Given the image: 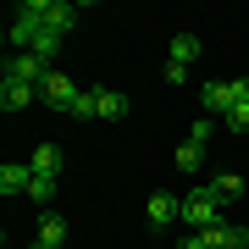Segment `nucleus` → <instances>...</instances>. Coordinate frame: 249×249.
Masks as SVG:
<instances>
[{
  "label": "nucleus",
  "mask_w": 249,
  "mask_h": 249,
  "mask_svg": "<svg viewBox=\"0 0 249 249\" xmlns=\"http://www.w3.org/2000/svg\"><path fill=\"white\" fill-rule=\"evenodd\" d=\"M216 222H227V216H222V199H216L211 183H205V188H194V194L183 199V232H205Z\"/></svg>",
  "instance_id": "nucleus-1"
},
{
  "label": "nucleus",
  "mask_w": 249,
  "mask_h": 249,
  "mask_svg": "<svg viewBox=\"0 0 249 249\" xmlns=\"http://www.w3.org/2000/svg\"><path fill=\"white\" fill-rule=\"evenodd\" d=\"M127 106H133V100H127L122 89H83V100H78V111H72V116H100V122H122V116H127Z\"/></svg>",
  "instance_id": "nucleus-2"
},
{
  "label": "nucleus",
  "mask_w": 249,
  "mask_h": 249,
  "mask_svg": "<svg viewBox=\"0 0 249 249\" xmlns=\"http://www.w3.org/2000/svg\"><path fill=\"white\" fill-rule=\"evenodd\" d=\"M39 100H45V106H55V111H78V100H83V89H78V83H72L67 78V72H50V78L45 83H39Z\"/></svg>",
  "instance_id": "nucleus-3"
},
{
  "label": "nucleus",
  "mask_w": 249,
  "mask_h": 249,
  "mask_svg": "<svg viewBox=\"0 0 249 249\" xmlns=\"http://www.w3.org/2000/svg\"><path fill=\"white\" fill-rule=\"evenodd\" d=\"M144 216H150V227H155V232H166L172 222H183V199H178V194H150Z\"/></svg>",
  "instance_id": "nucleus-4"
},
{
  "label": "nucleus",
  "mask_w": 249,
  "mask_h": 249,
  "mask_svg": "<svg viewBox=\"0 0 249 249\" xmlns=\"http://www.w3.org/2000/svg\"><path fill=\"white\" fill-rule=\"evenodd\" d=\"M39 100V83H17V78H0V106L6 111H28Z\"/></svg>",
  "instance_id": "nucleus-5"
},
{
  "label": "nucleus",
  "mask_w": 249,
  "mask_h": 249,
  "mask_svg": "<svg viewBox=\"0 0 249 249\" xmlns=\"http://www.w3.org/2000/svg\"><path fill=\"white\" fill-rule=\"evenodd\" d=\"M199 111H205V116H227V111H232V100H227V83H216V78L205 83V89H199Z\"/></svg>",
  "instance_id": "nucleus-6"
},
{
  "label": "nucleus",
  "mask_w": 249,
  "mask_h": 249,
  "mask_svg": "<svg viewBox=\"0 0 249 249\" xmlns=\"http://www.w3.org/2000/svg\"><path fill=\"white\" fill-rule=\"evenodd\" d=\"M28 183H34V166H22V160H6L0 166V188L6 194H28Z\"/></svg>",
  "instance_id": "nucleus-7"
},
{
  "label": "nucleus",
  "mask_w": 249,
  "mask_h": 249,
  "mask_svg": "<svg viewBox=\"0 0 249 249\" xmlns=\"http://www.w3.org/2000/svg\"><path fill=\"white\" fill-rule=\"evenodd\" d=\"M72 22H78V6H72V0H45V28H55V34H67Z\"/></svg>",
  "instance_id": "nucleus-8"
},
{
  "label": "nucleus",
  "mask_w": 249,
  "mask_h": 249,
  "mask_svg": "<svg viewBox=\"0 0 249 249\" xmlns=\"http://www.w3.org/2000/svg\"><path fill=\"white\" fill-rule=\"evenodd\" d=\"M39 244L61 249V244H67V216H55V211H45V216H39Z\"/></svg>",
  "instance_id": "nucleus-9"
},
{
  "label": "nucleus",
  "mask_w": 249,
  "mask_h": 249,
  "mask_svg": "<svg viewBox=\"0 0 249 249\" xmlns=\"http://www.w3.org/2000/svg\"><path fill=\"white\" fill-rule=\"evenodd\" d=\"M28 166H34L39 178H55V172H61V150H55V144H39V150L28 155Z\"/></svg>",
  "instance_id": "nucleus-10"
},
{
  "label": "nucleus",
  "mask_w": 249,
  "mask_h": 249,
  "mask_svg": "<svg viewBox=\"0 0 249 249\" xmlns=\"http://www.w3.org/2000/svg\"><path fill=\"white\" fill-rule=\"evenodd\" d=\"M211 194L222 199V205L238 199V194H244V178H238V172H216V178H211Z\"/></svg>",
  "instance_id": "nucleus-11"
},
{
  "label": "nucleus",
  "mask_w": 249,
  "mask_h": 249,
  "mask_svg": "<svg viewBox=\"0 0 249 249\" xmlns=\"http://www.w3.org/2000/svg\"><path fill=\"white\" fill-rule=\"evenodd\" d=\"M172 160H178V172H199V166H205V144L183 139V144H178V155H172Z\"/></svg>",
  "instance_id": "nucleus-12"
},
{
  "label": "nucleus",
  "mask_w": 249,
  "mask_h": 249,
  "mask_svg": "<svg viewBox=\"0 0 249 249\" xmlns=\"http://www.w3.org/2000/svg\"><path fill=\"white\" fill-rule=\"evenodd\" d=\"M61 39H67V34H55V28H39V39H34V55L55 67V50H61Z\"/></svg>",
  "instance_id": "nucleus-13"
},
{
  "label": "nucleus",
  "mask_w": 249,
  "mask_h": 249,
  "mask_svg": "<svg viewBox=\"0 0 249 249\" xmlns=\"http://www.w3.org/2000/svg\"><path fill=\"white\" fill-rule=\"evenodd\" d=\"M194 55H199V39L188 34V28H183V34H172V61H178V67H188Z\"/></svg>",
  "instance_id": "nucleus-14"
},
{
  "label": "nucleus",
  "mask_w": 249,
  "mask_h": 249,
  "mask_svg": "<svg viewBox=\"0 0 249 249\" xmlns=\"http://www.w3.org/2000/svg\"><path fill=\"white\" fill-rule=\"evenodd\" d=\"M50 194H55V178H39V172H34V183H28V199H34V205H50Z\"/></svg>",
  "instance_id": "nucleus-15"
},
{
  "label": "nucleus",
  "mask_w": 249,
  "mask_h": 249,
  "mask_svg": "<svg viewBox=\"0 0 249 249\" xmlns=\"http://www.w3.org/2000/svg\"><path fill=\"white\" fill-rule=\"evenodd\" d=\"M227 100H232V106H249V78H232L227 83Z\"/></svg>",
  "instance_id": "nucleus-16"
},
{
  "label": "nucleus",
  "mask_w": 249,
  "mask_h": 249,
  "mask_svg": "<svg viewBox=\"0 0 249 249\" xmlns=\"http://www.w3.org/2000/svg\"><path fill=\"white\" fill-rule=\"evenodd\" d=\"M227 127H232V133H249V106H232L227 111Z\"/></svg>",
  "instance_id": "nucleus-17"
},
{
  "label": "nucleus",
  "mask_w": 249,
  "mask_h": 249,
  "mask_svg": "<svg viewBox=\"0 0 249 249\" xmlns=\"http://www.w3.org/2000/svg\"><path fill=\"white\" fill-rule=\"evenodd\" d=\"M211 127H216V116H199V122L188 127V139H194V144H205V139H211Z\"/></svg>",
  "instance_id": "nucleus-18"
},
{
  "label": "nucleus",
  "mask_w": 249,
  "mask_h": 249,
  "mask_svg": "<svg viewBox=\"0 0 249 249\" xmlns=\"http://www.w3.org/2000/svg\"><path fill=\"white\" fill-rule=\"evenodd\" d=\"M178 249H211V244H205V232H183V238H178Z\"/></svg>",
  "instance_id": "nucleus-19"
},
{
  "label": "nucleus",
  "mask_w": 249,
  "mask_h": 249,
  "mask_svg": "<svg viewBox=\"0 0 249 249\" xmlns=\"http://www.w3.org/2000/svg\"><path fill=\"white\" fill-rule=\"evenodd\" d=\"M28 249H50V244H39V238H34V244H28Z\"/></svg>",
  "instance_id": "nucleus-20"
}]
</instances>
